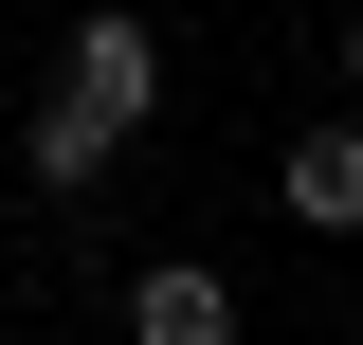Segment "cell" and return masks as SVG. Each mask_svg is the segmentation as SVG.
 <instances>
[{
  "label": "cell",
  "mask_w": 363,
  "mask_h": 345,
  "mask_svg": "<svg viewBox=\"0 0 363 345\" xmlns=\"http://www.w3.org/2000/svg\"><path fill=\"white\" fill-rule=\"evenodd\" d=\"M55 91H91V109L145 146V128H164V37H145L128 0H91V18H73V55H55Z\"/></svg>",
  "instance_id": "6da1fadb"
},
{
  "label": "cell",
  "mask_w": 363,
  "mask_h": 345,
  "mask_svg": "<svg viewBox=\"0 0 363 345\" xmlns=\"http://www.w3.org/2000/svg\"><path fill=\"white\" fill-rule=\"evenodd\" d=\"M272 200L309 218V236H363V91H345V109H309V128L272 146Z\"/></svg>",
  "instance_id": "7a4b0ae2"
},
{
  "label": "cell",
  "mask_w": 363,
  "mask_h": 345,
  "mask_svg": "<svg viewBox=\"0 0 363 345\" xmlns=\"http://www.w3.org/2000/svg\"><path fill=\"white\" fill-rule=\"evenodd\" d=\"M109 164H128V128H109L91 91H37V109H18V182H37V200H109Z\"/></svg>",
  "instance_id": "3957f363"
},
{
  "label": "cell",
  "mask_w": 363,
  "mask_h": 345,
  "mask_svg": "<svg viewBox=\"0 0 363 345\" xmlns=\"http://www.w3.org/2000/svg\"><path fill=\"white\" fill-rule=\"evenodd\" d=\"M128 327H145V345H236V273H218V255H145V273H128Z\"/></svg>",
  "instance_id": "277c9868"
},
{
  "label": "cell",
  "mask_w": 363,
  "mask_h": 345,
  "mask_svg": "<svg viewBox=\"0 0 363 345\" xmlns=\"http://www.w3.org/2000/svg\"><path fill=\"white\" fill-rule=\"evenodd\" d=\"M327 73H345V91H363V18H345V37H327Z\"/></svg>",
  "instance_id": "5b68a950"
}]
</instances>
